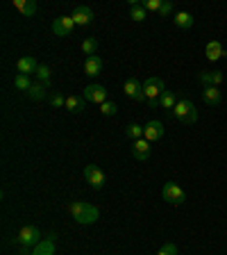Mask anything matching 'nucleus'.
<instances>
[{
	"label": "nucleus",
	"instance_id": "1",
	"mask_svg": "<svg viewBox=\"0 0 227 255\" xmlns=\"http://www.w3.org/2000/svg\"><path fill=\"white\" fill-rule=\"evenodd\" d=\"M68 212H71L73 219H75L78 223H82V226H91V223H96L98 216H100L98 208L84 203V201H71V203H68Z\"/></svg>",
	"mask_w": 227,
	"mask_h": 255
},
{
	"label": "nucleus",
	"instance_id": "2",
	"mask_svg": "<svg viewBox=\"0 0 227 255\" xmlns=\"http://www.w3.org/2000/svg\"><path fill=\"white\" fill-rule=\"evenodd\" d=\"M173 114V118H177L180 123L184 125H193L195 121H198V110H195V105L191 103L188 98H180L175 105V110L170 112Z\"/></svg>",
	"mask_w": 227,
	"mask_h": 255
},
{
	"label": "nucleus",
	"instance_id": "3",
	"mask_svg": "<svg viewBox=\"0 0 227 255\" xmlns=\"http://www.w3.org/2000/svg\"><path fill=\"white\" fill-rule=\"evenodd\" d=\"M14 244L16 246H21L23 251L32 249V246H37V244H41V232L37 226H23V228L19 230V235L14 237Z\"/></svg>",
	"mask_w": 227,
	"mask_h": 255
},
{
	"label": "nucleus",
	"instance_id": "4",
	"mask_svg": "<svg viewBox=\"0 0 227 255\" xmlns=\"http://www.w3.org/2000/svg\"><path fill=\"white\" fill-rule=\"evenodd\" d=\"M162 196L166 203L170 205H182L184 201H186V194H184V189H182L177 183H166L162 189Z\"/></svg>",
	"mask_w": 227,
	"mask_h": 255
},
{
	"label": "nucleus",
	"instance_id": "5",
	"mask_svg": "<svg viewBox=\"0 0 227 255\" xmlns=\"http://www.w3.org/2000/svg\"><path fill=\"white\" fill-rule=\"evenodd\" d=\"M123 92L125 96H130L132 100H136V103H145V93H143V82H139L136 78H130V80H125V85H123Z\"/></svg>",
	"mask_w": 227,
	"mask_h": 255
},
{
	"label": "nucleus",
	"instance_id": "6",
	"mask_svg": "<svg viewBox=\"0 0 227 255\" xmlns=\"http://www.w3.org/2000/svg\"><path fill=\"white\" fill-rule=\"evenodd\" d=\"M143 93H145V98H162L164 93V80L162 78H145L143 80Z\"/></svg>",
	"mask_w": 227,
	"mask_h": 255
},
{
	"label": "nucleus",
	"instance_id": "7",
	"mask_svg": "<svg viewBox=\"0 0 227 255\" xmlns=\"http://www.w3.org/2000/svg\"><path fill=\"white\" fill-rule=\"evenodd\" d=\"M84 178L93 189H103L104 187V173L98 169L96 164H86L84 166Z\"/></svg>",
	"mask_w": 227,
	"mask_h": 255
},
{
	"label": "nucleus",
	"instance_id": "8",
	"mask_svg": "<svg viewBox=\"0 0 227 255\" xmlns=\"http://www.w3.org/2000/svg\"><path fill=\"white\" fill-rule=\"evenodd\" d=\"M73 27H75V21L71 16H57V19L52 21V32L57 34V37H68L73 32Z\"/></svg>",
	"mask_w": 227,
	"mask_h": 255
},
{
	"label": "nucleus",
	"instance_id": "9",
	"mask_svg": "<svg viewBox=\"0 0 227 255\" xmlns=\"http://www.w3.org/2000/svg\"><path fill=\"white\" fill-rule=\"evenodd\" d=\"M84 100H91V103H98V105L107 103V89L103 85H89L84 89Z\"/></svg>",
	"mask_w": 227,
	"mask_h": 255
},
{
	"label": "nucleus",
	"instance_id": "10",
	"mask_svg": "<svg viewBox=\"0 0 227 255\" xmlns=\"http://www.w3.org/2000/svg\"><path fill=\"white\" fill-rule=\"evenodd\" d=\"M162 137H164V125L159 121H148V123L143 125V139H148L150 144L159 141Z\"/></svg>",
	"mask_w": 227,
	"mask_h": 255
},
{
	"label": "nucleus",
	"instance_id": "11",
	"mask_svg": "<svg viewBox=\"0 0 227 255\" xmlns=\"http://www.w3.org/2000/svg\"><path fill=\"white\" fill-rule=\"evenodd\" d=\"M71 19L75 21V25H89L91 21H93V9H91V7H86V5H80V7H75V9H73Z\"/></svg>",
	"mask_w": 227,
	"mask_h": 255
},
{
	"label": "nucleus",
	"instance_id": "12",
	"mask_svg": "<svg viewBox=\"0 0 227 255\" xmlns=\"http://www.w3.org/2000/svg\"><path fill=\"white\" fill-rule=\"evenodd\" d=\"M150 148H152V146H150L148 139H136L134 144H132V155H134L136 160L145 162V160L150 157Z\"/></svg>",
	"mask_w": 227,
	"mask_h": 255
},
{
	"label": "nucleus",
	"instance_id": "13",
	"mask_svg": "<svg viewBox=\"0 0 227 255\" xmlns=\"http://www.w3.org/2000/svg\"><path fill=\"white\" fill-rule=\"evenodd\" d=\"M227 50L223 48L221 41H209L207 48H205V57L209 59V62H218L221 57H225Z\"/></svg>",
	"mask_w": 227,
	"mask_h": 255
},
{
	"label": "nucleus",
	"instance_id": "14",
	"mask_svg": "<svg viewBox=\"0 0 227 255\" xmlns=\"http://www.w3.org/2000/svg\"><path fill=\"white\" fill-rule=\"evenodd\" d=\"M225 75L221 71H202L200 73V82L202 87H221Z\"/></svg>",
	"mask_w": 227,
	"mask_h": 255
},
{
	"label": "nucleus",
	"instance_id": "15",
	"mask_svg": "<svg viewBox=\"0 0 227 255\" xmlns=\"http://www.w3.org/2000/svg\"><path fill=\"white\" fill-rule=\"evenodd\" d=\"M84 73L91 75V78H96L103 73V59L98 57V55H91V57L84 59Z\"/></svg>",
	"mask_w": 227,
	"mask_h": 255
},
{
	"label": "nucleus",
	"instance_id": "16",
	"mask_svg": "<svg viewBox=\"0 0 227 255\" xmlns=\"http://www.w3.org/2000/svg\"><path fill=\"white\" fill-rule=\"evenodd\" d=\"M66 110L73 112V114H82V112L86 110L84 96H68V98H66Z\"/></svg>",
	"mask_w": 227,
	"mask_h": 255
},
{
	"label": "nucleus",
	"instance_id": "17",
	"mask_svg": "<svg viewBox=\"0 0 227 255\" xmlns=\"http://www.w3.org/2000/svg\"><path fill=\"white\" fill-rule=\"evenodd\" d=\"M173 23H175L180 30H191L195 19H193V14H188V12H177L175 16H173Z\"/></svg>",
	"mask_w": 227,
	"mask_h": 255
},
{
	"label": "nucleus",
	"instance_id": "18",
	"mask_svg": "<svg viewBox=\"0 0 227 255\" xmlns=\"http://www.w3.org/2000/svg\"><path fill=\"white\" fill-rule=\"evenodd\" d=\"M16 69H19V73H23V75H30V73H37L39 62H37L34 57H21L19 64H16Z\"/></svg>",
	"mask_w": 227,
	"mask_h": 255
},
{
	"label": "nucleus",
	"instance_id": "19",
	"mask_svg": "<svg viewBox=\"0 0 227 255\" xmlns=\"http://www.w3.org/2000/svg\"><path fill=\"white\" fill-rule=\"evenodd\" d=\"M202 100L207 105H211V107H216V105L221 103V89L218 87H205L202 89Z\"/></svg>",
	"mask_w": 227,
	"mask_h": 255
},
{
	"label": "nucleus",
	"instance_id": "20",
	"mask_svg": "<svg viewBox=\"0 0 227 255\" xmlns=\"http://www.w3.org/2000/svg\"><path fill=\"white\" fill-rule=\"evenodd\" d=\"M14 7H16L23 16H34V14H37V2H34V0H14Z\"/></svg>",
	"mask_w": 227,
	"mask_h": 255
},
{
	"label": "nucleus",
	"instance_id": "21",
	"mask_svg": "<svg viewBox=\"0 0 227 255\" xmlns=\"http://www.w3.org/2000/svg\"><path fill=\"white\" fill-rule=\"evenodd\" d=\"M45 92H48V87H45L43 82H34V85L30 87V92H27V96H30L32 100H43Z\"/></svg>",
	"mask_w": 227,
	"mask_h": 255
},
{
	"label": "nucleus",
	"instance_id": "22",
	"mask_svg": "<svg viewBox=\"0 0 227 255\" xmlns=\"http://www.w3.org/2000/svg\"><path fill=\"white\" fill-rule=\"evenodd\" d=\"M159 105H162V110H175V105H177V96L173 92H164L162 93V98H159Z\"/></svg>",
	"mask_w": 227,
	"mask_h": 255
},
{
	"label": "nucleus",
	"instance_id": "23",
	"mask_svg": "<svg viewBox=\"0 0 227 255\" xmlns=\"http://www.w3.org/2000/svg\"><path fill=\"white\" fill-rule=\"evenodd\" d=\"M34 82L30 80V75H23V73H19L16 78H14V87L16 89H21V92H30V87H32Z\"/></svg>",
	"mask_w": 227,
	"mask_h": 255
},
{
	"label": "nucleus",
	"instance_id": "24",
	"mask_svg": "<svg viewBox=\"0 0 227 255\" xmlns=\"http://www.w3.org/2000/svg\"><path fill=\"white\" fill-rule=\"evenodd\" d=\"M130 16H132V21H145V16H148V9L143 5H139V2H132V9H130Z\"/></svg>",
	"mask_w": 227,
	"mask_h": 255
},
{
	"label": "nucleus",
	"instance_id": "25",
	"mask_svg": "<svg viewBox=\"0 0 227 255\" xmlns=\"http://www.w3.org/2000/svg\"><path fill=\"white\" fill-rule=\"evenodd\" d=\"M32 253L34 255H52V253H55V244H52V239H48V242H41V244H37V246H34Z\"/></svg>",
	"mask_w": 227,
	"mask_h": 255
},
{
	"label": "nucleus",
	"instance_id": "26",
	"mask_svg": "<svg viewBox=\"0 0 227 255\" xmlns=\"http://www.w3.org/2000/svg\"><path fill=\"white\" fill-rule=\"evenodd\" d=\"M82 50H84L86 57H91V55H96V50H98V41L93 39V37H86V39L82 41Z\"/></svg>",
	"mask_w": 227,
	"mask_h": 255
},
{
	"label": "nucleus",
	"instance_id": "27",
	"mask_svg": "<svg viewBox=\"0 0 227 255\" xmlns=\"http://www.w3.org/2000/svg\"><path fill=\"white\" fill-rule=\"evenodd\" d=\"M125 135H127V137H132L134 141H136V139H143V125L130 123L127 128H125Z\"/></svg>",
	"mask_w": 227,
	"mask_h": 255
},
{
	"label": "nucleus",
	"instance_id": "28",
	"mask_svg": "<svg viewBox=\"0 0 227 255\" xmlns=\"http://www.w3.org/2000/svg\"><path fill=\"white\" fill-rule=\"evenodd\" d=\"M37 78H39V82H43L45 87H50V66L39 64V69H37Z\"/></svg>",
	"mask_w": 227,
	"mask_h": 255
},
{
	"label": "nucleus",
	"instance_id": "29",
	"mask_svg": "<svg viewBox=\"0 0 227 255\" xmlns=\"http://www.w3.org/2000/svg\"><path fill=\"white\" fill-rule=\"evenodd\" d=\"M100 112H103L104 116H114V114L118 112V107H116V103H111V100H107V103L100 105Z\"/></svg>",
	"mask_w": 227,
	"mask_h": 255
},
{
	"label": "nucleus",
	"instance_id": "30",
	"mask_svg": "<svg viewBox=\"0 0 227 255\" xmlns=\"http://www.w3.org/2000/svg\"><path fill=\"white\" fill-rule=\"evenodd\" d=\"M50 105H52V107H57V110H59V107H66V98L59 92H52L50 93Z\"/></svg>",
	"mask_w": 227,
	"mask_h": 255
},
{
	"label": "nucleus",
	"instance_id": "31",
	"mask_svg": "<svg viewBox=\"0 0 227 255\" xmlns=\"http://www.w3.org/2000/svg\"><path fill=\"white\" fill-rule=\"evenodd\" d=\"M162 5H164V0H145V2H143V7H145L148 12H159Z\"/></svg>",
	"mask_w": 227,
	"mask_h": 255
},
{
	"label": "nucleus",
	"instance_id": "32",
	"mask_svg": "<svg viewBox=\"0 0 227 255\" xmlns=\"http://www.w3.org/2000/svg\"><path fill=\"white\" fill-rule=\"evenodd\" d=\"M157 255H177V246H175V244H170V242H168V244H164Z\"/></svg>",
	"mask_w": 227,
	"mask_h": 255
},
{
	"label": "nucleus",
	"instance_id": "33",
	"mask_svg": "<svg viewBox=\"0 0 227 255\" xmlns=\"http://www.w3.org/2000/svg\"><path fill=\"white\" fill-rule=\"evenodd\" d=\"M170 14H173V2H170V0H164L162 9H159V16H164V19H166V16H170Z\"/></svg>",
	"mask_w": 227,
	"mask_h": 255
},
{
	"label": "nucleus",
	"instance_id": "34",
	"mask_svg": "<svg viewBox=\"0 0 227 255\" xmlns=\"http://www.w3.org/2000/svg\"><path fill=\"white\" fill-rule=\"evenodd\" d=\"M145 103H148L150 107H152V110H157V107H162V105H159V98H150V100H145Z\"/></svg>",
	"mask_w": 227,
	"mask_h": 255
},
{
	"label": "nucleus",
	"instance_id": "35",
	"mask_svg": "<svg viewBox=\"0 0 227 255\" xmlns=\"http://www.w3.org/2000/svg\"><path fill=\"white\" fill-rule=\"evenodd\" d=\"M23 255H34V253H23Z\"/></svg>",
	"mask_w": 227,
	"mask_h": 255
}]
</instances>
